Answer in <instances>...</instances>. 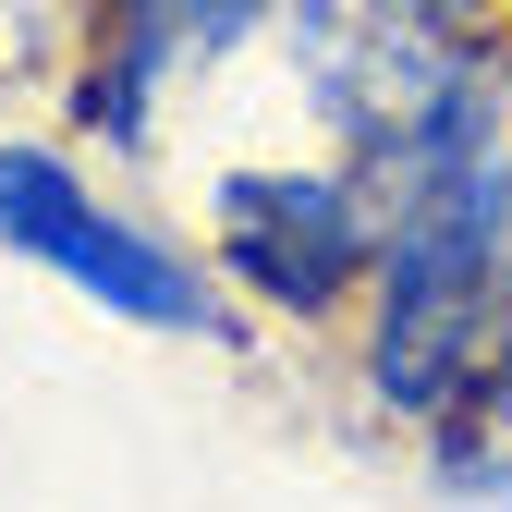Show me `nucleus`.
Listing matches in <instances>:
<instances>
[{
  "mask_svg": "<svg viewBox=\"0 0 512 512\" xmlns=\"http://www.w3.org/2000/svg\"><path fill=\"white\" fill-rule=\"evenodd\" d=\"M0 244L37 256V269H61L74 293H98L110 317H135V330H171V342L220 330L208 281L183 269L171 244H147L135 220H110L74 183V159H49V147H0Z\"/></svg>",
  "mask_w": 512,
  "mask_h": 512,
  "instance_id": "nucleus-1",
  "label": "nucleus"
},
{
  "mask_svg": "<svg viewBox=\"0 0 512 512\" xmlns=\"http://www.w3.org/2000/svg\"><path fill=\"white\" fill-rule=\"evenodd\" d=\"M220 232H232V269L281 305H330L378 256L366 196L342 171H244V183H220Z\"/></svg>",
  "mask_w": 512,
  "mask_h": 512,
  "instance_id": "nucleus-2",
  "label": "nucleus"
}]
</instances>
